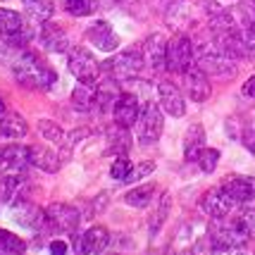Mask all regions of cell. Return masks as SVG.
<instances>
[{
  "mask_svg": "<svg viewBox=\"0 0 255 255\" xmlns=\"http://www.w3.org/2000/svg\"><path fill=\"white\" fill-rule=\"evenodd\" d=\"M67 65H69V72L77 77L79 84H86V86H96L98 84L100 65L86 48H81V45L72 48L69 57H67Z\"/></svg>",
  "mask_w": 255,
  "mask_h": 255,
  "instance_id": "5",
  "label": "cell"
},
{
  "mask_svg": "<svg viewBox=\"0 0 255 255\" xmlns=\"http://www.w3.org/2000/svg\"><path fill=\"white\" fill-rule=\"evenodd\" d=\"M12 72H14V79L26 86V89L33 91H45L55 84L57 74L45 65L41 57H36L33 53H19L12 62Z\"/></svg>",
  "mask_w": 255,
  "mask_h": 255,
  "instance_id": "1",
  "label": "cell"
},
{
  "mask_svg": "<svg viewBox=\"0 0 255 255\" xmlns=\"http://www.w3.org/2000/svg\"><path fill=\"white\" fill-rule=\"evenodd\" d=\"M24 251H26V244L17 234L0 229V255H24Z\"/></svg>",
  "mask_w": 255,
  "mask_h": 255,
  "instance_id": "29",
  "label": "cell"
},
{
  "mask_svg": "<svg viewBox=\"0 0 255 255\" xmlns=\"http://www.w3.org/2000/svg\"><path fill=\"white\" fill-rule=\"evenodd\" d=\"M203 148H205V129H203L200 124H193V127H189V131H186V141H184V155H186V160L196 162Z\"/></svg>",
  "mask_w": 255,
  "mask_h": 255,
  "instance_id": "25",
  "label": "cell"
},
{
  "mask_svg": "<svg viewBox=\"0 0 255 255\" xmlns=\"http://www.w3.org/2000/svg\"><path fill=\"white\" fill-rule=\"evenodd\" d=\"M72 103L77 105V110L81 112H91L96 108V86H86V84H79L74 93H72Z\"/></svg>",
  "mask_w": 255,
  "mask_h": 255,
  "instance_id": "28",
  "label": "cell"
},
{
  "mask_svg": "<svg viewBox=\"0 0 255 255\" xmlns=\"http://www.w3.org/2000/svg\"><path fill=\"white\" fill-rule=\"evenodd\" d=\"M38 131L43 133V138L53 141V143H62V141H65V131H62L55 122H50V120H41V122H38Z\"/></svg>",
  "mask_w": 255,
  "mask_h": 255,
  "instance_id": "33",
  "label": "cell"
},
{
  "mask_svg": "<svg viewBox=\"0 0 255 255\" xmlns=\"http://www.w3.org/2000/svg\"><path fill=\"white\" fill-rule=\"evenodd\" d=\"M193 65H196V48L189 36L179 33L172 41H167V69L169 72L186 74Z\"/></svg>",
  "mask_w": 255,
  "mask_h": 255,
  "instance_id": "3",
  "label": "cell"
},
{
  "mask_svg": "<svg viewBox=\"0 0 255 255\" xmlns=\"http://www.w3.org/2000/svg\"><path fill=\"white\" fill-rule=\"evenodd\" d=\"M236 222L241 224V229L246 232V236H248V239H255V210H253V208H246V210H241V215L236 217Z\"/></svg>",
  "mask_w": 255,
  "mask_h": 255,
  "instance_id": "35",
  "label": "cell"
},
{
  "mask_svg": "<svg viewBox=\"0 0 255 255\" xmlns=\"http://www.w3.org/2000/svg\"><path fill=\"white\" fill-rule=\"evenodd\" d=\"M112 115H115L117 127H122V129H131L133 124L138 122V115H141L138 98L131 96V93H122V98L117 100V105H115Z\"/></svg>",
  "mask_w": 255,
  "mask_h": 255,
  "instance_id": "14",
  "label": "cell"
},
{
  "mask_svg": "<svg viewBox=\"0 0 255 255\" xmlns=\"http://www.w3.org/2000/svg\"><path fill=\"white\" fill-rule=\"evenodd\" d=\"M0 115H5V103H2V98H0Z\"/></svg>",
  "mask_w": 255,
  "mask_h": 255,
  "instance_id": "42",
  "label": "cell"
},
{
  "mask_svg": "<svg viewBox=\"0 0 255 255\" xmlns=\"http://www.w3.org/2000/svg\"><path fill=\"white\" fill-rule=\"evenodd\" d=\"M29 160H31L33 167H38L41 172H48V174L60 169V155L55 150L45 148V145H31L29 148Z\"/></svg>",
  "mask_w": 255,
  "mask_h": 255,
  "instance_id": "23",
  "label": "cell"
},
{
  "mask_svg": "<svg viewBox=\"0 0 255 255\" xmlns=\"http://www.w3.org/2000/svg\"><path fill=\"white\" fill-rule=\"evenodd\" d=\"M234 2H236V0H205L203 7H205V12H210V14H217V12L229 10Z\"/></svg>",
  "mask_w": 255,
  "mask_h": 255,
  "instance_id": "38",
  "label": "cell"
},
{
  "mask_svg": "<svg viewBox=\"0 0 255 255\" xmlns=\"http://www.w3.org/2000/svg\"><path fill=\"white\" fill-rule=\"evenodd\" d=\"M129 169H131V162L127 160V155H120L115 162H112V167H110V177L124 181V179H127V174H129Z\"/></svg>",
  "mask_w": 255,
  "mask_h": 255,
  "instance_id": "37",
  "label": "cell"
},
{
  "mask_svg": "<svg viewBox=\"0 0 255 255\" xmlns=\"http://www.w3.org/2000/svg\"><path fill=\"white\" fill-rule=\"evenodd\" d=\"M184 89H186V96L191 100H196V103H203V100L210 98V81H208V74L198 69V67L193 65L184 74Z\"/></svg>",
  "mask_w": 255,
  "mask_h": 255,
  "instance_id": "13",
  "label": "cell"
},
{
  "mask_svg": "<svg viewBox=\"0 0 255 255\" xmlns=\"http://www.w3.org/2000/svg\"><path fill=\"white\" fill-rule=\"evenodd\" d=\"M200 208H203V212H205L208 217H212V220H224L227 215H232V210L236 208V203L227 196L224 189H212L203 196Z\"/></svg>",
  "mask_w": 255,
  "mask_h": 255,
  "instance_id": "10",
  "label": "cell"
},
{
  "mask_svg": "<svg viewBox=\"0 0 255 255\" xmlns=\"http://www.w3.org/2000/svg\"><path fill=\"white\" fill-rule=\"evenodd\" d=\"M210 241L217 251H227V248H241L248 241V236L239 222H220L212 227Z\"/></svg>",
  "mask_w": 255,
  "mask_h": 255,
  "instance_id": "9",
  "label": "cell"
},
{
  "mask_svg": "<svg viewBox=\"0 0 255 255\" xmlns=\"http://www.w3.org/2000/svg\"><path fill=\"white\" fill-rule=\"evenodd\" d=\"M143 62H148L153 69H165L167 67V41L160 33H153V36L145 38Z\"/></svg>",
  "mask_w": 255,
  "mask_h": 255,
  "instance_id": "18",
  "label": "cell"
},
{
  "mask_svg": "<svg viewBox=\"0 0 255 255\" xmlns=\"http://www.w3.org/2000/svg\"><path fill=\"white\" fill-rule=\"evenodd\" d=\"M198 167L203 169V172H215V167H217V162H220V150H215V148H203L198 155Z\"/></svg>",
  "mask_w": 255,
  "mask_h": 255,
  "instance_id": "32",
  "label": "cell"
},
{
  "mask_svg": "<svg viewBox=\"0 0 255 255\" xmlns=\"http://www.w3.org/2000/svg\"><path fill=\"white\" fill-rule=\"evenodd\" d=\"M12 208H14V220L22 224V227H26V229H41L43 232L45 212L41 208L31 205L29 200H22V203H17Z\"/></svg>",
  "mask_w": 255,
  "mask_h": 255,
  "instance_id": "21",
  "label": "cell"
},
{
  "mask_svg": "<svg viewBox=\"0 0 255 255\" xmlns=\"http://www.w3.org/2000/svg\"><path fill=\"white\" fill-rule=\"evenodd\" d=\"M129 143H131V138H129V133L127 129H117V131L110 136V145L115 148V153H120V155H127V150H129Z\"/></svg>",
  "mask_w": 255,
  "mask_h": 255,
  "instance_id": "34",
  "label": "cell"
},
{
  "mask_svg": "<svg viewBox=\"0 0 255 255\" xmlns=\"http://www.w3.org/2000/svg\"><path fill=\"white\" fill-rule=\"evenodd\" d=\"M86 38H89L98 50H103V53H112V50H117V45H120V36L115 33V29H112L108 22H96L89 31H86Z\"/></svg>",
  "mask_w": 255,
  "mask_h": 255,
  "instance_id": "16",
  "label": "cell"
},
{
  "mask_svg": "<svg viewBox=\"0 0 255 255\" xmlns=\"http://www.w3.org/2000/svg\"><path fill=\"white\" fill-rule=\"evenodd\" d=\"M122 98V91L117 86V79H103L96 84V108L103 112L108 110H115V105H117V100Z\"/></svg>",
  "mask_w": 255,
  "mask_h": 255,
  "instance_id": "20",
  "label": "cell"
},
{
  "mask_svg": "<svg viewBox=\"0 0 255 255\" xmlns=\"http://www.w3.org/2000/svg\"><path fill=\"white\" fill-rule=\"evenodd\" d=\"M196 67L203 69L205 74H212V77H220V79H232L236 74V60L224 50V45L217 38L198 45V50H196Z\"/></svg>",
  "mask_w": 255,
  "mask_h": 255,
  "instance_id": "2",
  "label": "cell"
},
{
  "mask_svg": "<svg viewBox=\"0 0 255 255\" xmlns=\"http://www.w3.org/2000/svg\"><path fill=\"white\" fill-rule=\"evenodd\" d=\"M157 93H160V108H162L167 115H172V117H184L186 103H184L181 91H179L174 84L162 81V84L157 86Z\"/></svg>",
  "mask_w": 255,
  "mask_h": 255,
  "instance_id": "15",
  "label": "cell"
},
{
  "mask_svg": "<svg viewBox=\"0 0 255 255\" xmlns=\"http://www.w3.org/2000/svg\"><path fill=\"white\" fill-rule=\"evenodd\" d=\"M244 145L251 150V153H255V129H248V131H244Z\"/></svg>",
  "mask_w": 255,
  "mask_h": 255,
  "instance_id": "39",
  "label": "cell"
},
{
  "mask_svg": "<svg viewBox=\"0 0 255 255\" xmlns=\"http://www.w3.org/2000/svg\"><path fill=\"white\" fill-rule=\"evenodd\" d=\"M244 93L248 96V98H255V74L244 84Z\"/></svg>",
  "mask_w": 255,
  "mask_h": 255,
  "instance_id": "41",
  "label": "cell"
},
{
  "mask_svg": "<svg viewBox=\"0 0 255 255\" xmlns=\"http://www.w3.org/2000/svg\"><path fill=\"white\" fill-rule=\"evenodd\" d=\"M62 7L72 17H89L96 10V0H62Z\"/></svg>",
  "mask_w": 255,
  "mask_h": 255,
  "instance_id": "31",
  "label": "cell"
},
{
  "mask_svg": "<svg viewBox=\"0 0 255 255\" xmlns=\"http://www.w3.org/2000/svg\"><path fill=\"white\" fill-rule=\"evenodd\" d=\"M124 2H138V0H124Z\"/></svg>",
  "mask_w": 255,
  "mask_h": 255,
  "instance_id": "44",
  "label": "cell"
},
{
  "mask_svg": "<svg viewBox=\"0 0 255 255\" xmlns=\"http://www.w3.org/2000/svg\"><path fill=\"white\" fill-rule=\"evenodd\" d=\"M29 165H31L29 148L12 143L0 150V169H2V174H24V169Z\"/></svg>",
  "mask_w": 255,
  "mask_h": 255,
  "instance_id": "12",
  "label": "cell"
},
{
  "mask_svg": "<svg viewBox=\"0 0 255 255\" xmlns=\"http://www.w3.org/2000/svg\"><path fill=\"white\" fill-rule=\"evenodd\" d=\"M41 43H43L45 50H50V53H65L67 50V33L62 26H57L53 22H45L41 24Z\"/></svg>",
  "mask_w": 255,
  "mask_h": 255,
  "instance_id": "22",
  "label": "cell"
},
{
  "mask_svg": "<svg viewBox=\"0 0 255 255\" xmlns=\"http://www.w3.org/2000/svg\"><path fill=\"white\" fill-rule=\"evenodd\" d=\"M108 241H110V234L105 227H91L81 236H74V251L79 255H93L105 251Z\"/></svg>",
  "mask_w": 255,
  "mask_h": 255,
  "instance_id": "11",
  "label": "cell"
},
{
  "mask_svg": "<svg viewBox=\"0 0 255 255\" xmlns=\"http://www.w3.org/2000/svg\"><path fill=\"white\" fill-rule=\"evenodd\" d=\"M153 169H155V162H150V160H148V162H138V165H133L131 169H129V174H127L124 181H127V184H133V181H138V179L148 177Z\"/></svg>",
  "mask_w": 255,
  "mask_h": 255,
  "instance_id": "36",
  "label": "cell"
},
{
  "mask_svg": "<svg viewBox=\"0 0 255 255\" xmlns=\"http://www.w3.org/2000/svg\"><path fill=\"white\" fill-rule=\"evenodd\" d=\"M153 191L155 186H138V189H131L127 196H124V203L127 205H133V208H148V203L153 200Z\"/></svg>",
  "mask_w": 255,
  "mask_h": 255,
  "instance_id": "30",
  "label": "cell"
},
{
  "mask_svg": "<svg viewBox=\"0 0 255 255\" xmlns=\"http://www.w3.org/2000/svg\"><path fill=\"white\" fill-rule=\"evenodd\" d=\"M24 31V19L19 12L0 7V33L2 36H14V33Z\"/></svg>",
  "mask_w": 255,
  "mask_h": 255,
  "instance_id": "27",
  "label": "cell"
},
{
  "mask_svg": "<svg viewBox=\"0 0 255 255\" xmlns=\"http://www.w3.org/2000/svg\"><path fill=\"white\" fill-rule=\"evenodd\" d=\"M253 2H255V0H253Z\"/></svg>",
  "mask_w": 255,
  "mask_h": 255,
  "instance_id": "45",
  "label": "cell"
},
{
  "mask_svg": "<svg viewBox=\"0 0 255 255\" xmlns=\"http://www.w3.org/2000/svg\"><path fill=\"white\" fill-rule=\"evenodd\" d=\"M179 255H196V253H191V251H184V253H179Z\"/></svg>",
  "mask_w": 255,
  "mask_h": 255,
  "instance_id": "43",
  "label": "cell"
},
{
  "mask_svg": "<svg viewBox=\"0 0 255 255\" xmlns=\"http://www.w3.org/2000/svg\"><path fill=\"white\" fill-rule=\"evenodd\" d=\"M162 110L155 103H145L141 108V115H138V122H136V138L141 145H153L157 143L160 133H162Z\"/></svg>",
  "mask_w": 255,
  "mask_h": 255,
  "instance_id": "4",
  "label": "cell"
},
{
  "mask_svg": "<svg viewBox=\"0 0 255 255\" xmlns=\"http://www.w3.org/2000/svg\"><path fill=\"white\" fill-rule=\"evenodd\" d=\"M67 248H69V246H67L65 241H60V239H57V241L50 244V255H67Z\"/></svg>",
  "mask_w": 255,
  "mask_h": 255,
  "instance_id": "40",
  "label": "cell"
},
{
  "mask_svg": "<svg viewBox=\"0 0 255 255\" xmlns=\"http://www.w3.org/2000/svg\"><path fill=\"white\" fill-rule=\"evenodd\" d=\"M143 55L131 48V50H124L120 55H115L112 60H108V72H110L112 79H117V81H127V79H133L141 74V69H143Z\"/></svg>",
  "mask_w": 255,
  "mask_h": 255,
  "instance_id": "7",
  "label": "cell"
},
{
  "mask_svg": "<svg viewBox=\"0 0 255 255\" xmlns=\"http://www.w3.org/2000/svg\"><path fill=\"white\" fill-rule=\"evenodd\" d=\"M222 189L227 191V196L236 205H241V203H248V200L255 198V179L253 177H232L224 181Z\"/></svg>",
  "mask_w": 255,
  "mask_h": 255,
  "instance_id": "19",
  "label": "cell"
},
{
  "mask_svg": "<svg viewBox=\"0 0 255 255\" xmlns=\"http://www.w3.org/2000/svg\"><path fill=\"white\" fill-rule=\"evenodd\" d=\"M29 133V124L19 112H5L0 115V136L5 138H24Z\"/></svg>",
  "mask_w": 255,
  "mask_h": 255,
  "instance_id": "24",
  "label": "cell"
},
{
  "mask_svg": "<svg viewBox=\"0 0 255 255\" xmlns=\"http://www.w3.org/2000/svg\"><path fill=\"white\" fill-rule=\"evenodd\" d=\"M22 2H24V10H26V14H29L36 24L50 22L53 10H55L53 0H22Z\"/></svg>",
  "mask_w": 255,
  "mask_h": 255,
  "instance_id": "26",
  "label": "cell"
},
{
  "mask_svg": "<svg viewBox=\"0 0 255 255\" xmlns=\"http://www.w3.org/2000/svg\"><path fill=\"white\" fill-rule=\"evenodd\" d=\"M26 181H24V174H5L2 181H0V200L7 203V205H17L26 200Z\"/></svg>",
  "mask_w": 255,
  "mask_h": 255,
  "instance_id": "17",
  "label": "cell"
},
{
  "mask_svg": "<svg viewBox=\"0 0 255 255\" xmlns=\"http://www.w3.org/2000/svg\"><path fill=\"white\" fill-rule=\"evenodd\" d=\"M45 224L43 232H53V234H69L77 229L79 224V212L72 205L65 203H53L45 208Z\"/></svg>",
  "mask_w": 255,
  "mask_h": 255,
  "instance_id": "6",
  "label": "cell"
},
{
  "mask_svg": "<svg viewBox=\"0 0 255 255\" xmlns=\"http://www.w3.org/2000/svg\"><path fill=\"white\" fill-rule=\"evenodd\" d=\"M200 12H205V7H198L193 0H172L167 7V24L177 31H189L191 26H196Z\"/></svg>",
  "mask_w": 255,
  "mask_h": 255,
  "instance_id": "8",
  "label": "cell"
}]
</instances>
